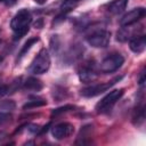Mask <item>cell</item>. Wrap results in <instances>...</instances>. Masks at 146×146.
Segmentation results:
<instances>
[{"instance_id":"7402d4cb","label":"cell","mask_w":146,"mask_h":146,"mask_svg":"<svg viewBox=\"0 0 146 146\" xmlns=\"http://www.w3.org/2000/svg\"><path fill=\"white\" fill-rule=\"evenodd\" d=\"M139 84L141 86V84H144V82H145V72L144 71H141V73H140V78H139Z\"/></svg>"},{"instance_id":"9c48e42d","label":"cell","mask_w":146,"mask_h":146,"mask_svg":"<svg viewBox=\"0 0 146 146\" xmlns=\"http://www.w3.org/2000/svg\"><path fill=\"white\" fill-rule=\"evenodd\" d=\"M129 47L136 54L143 52L146 48V36L145 35H139V36L132 38L129 42Z\"/></svg>"},{"instance_id":"ba28073f","label":"cell","mask_w":146,"mask_h":146,"mask_svg":"<svg viewBox=\"0 0 146 146\" xmlns=\"http://www.w3.org/2000/svg\"><path fill=\"white\" fill-rule=\"evenodd\" d=\"M74 132V127L73 124L68 123V122H63L59 124H56L52 129H51V133L56 139H64L70 137L72 133Z\"/></svg>"},{"instance_id":"44dd1931","label":"cell","mask_w":146,"mask_h":146,"mask_svg":"<svg viewBox=\"0 0 146 146\" xmlns=\"http://www.w3.org/2000/svg\"><path fill=\"white\" fill-rule=\"evenodd\" d=\"M29 127H30V128H29V130H30L31 132H33V133H36V132L39 131V125H35V124H30Z\"/></svg>"},{"instance_id":"6da1fadb","label":"cell","mask_w":146,"mask_h":146,"mask_svg":"<svg viewBox=\"0 0 146 146\" xmlns=\"http://www.w3.org/2000/svg\"><path fill=\"white\" fill-rule=\"evenodd\" d=\"M31 22H32V16L27 9H21L13 17L10 22V27L14 31V40H18L27 33Z\"/></svg>"},{"instance_id":"e0dca14e","label":"cell","mask_w":146,"mask_h":146,"mask_svg":"<svg viewBox=\"0 0 146 146\" xmlns=\"http://www.w3.org/2000/svg\"><path fill=\"white\" fill-rule=\"evenodd\" d=\"M73 108H74V106H72V105H65V106H62V107H58V108L54 110V111H52V114H54V115H57V114H60V113H63V112L71 111V110H73Z\"/></svg>"},{"instance_id":"ac0fdd59","label":"cell","mask_w":146,"mask_h":146,"mask_svg":"<svg viewBox=\"0 0 146 146\" xmlns=\"http://www.w3.org/2000/svg\"><path fill=\"white\" fill-rule=\"evenodd\" d=\"M10 119H11V115L9 113H0V124L8 122Z\"/></svg>"},{"instance_id":"7c38bea8","label":"cell","mask_w":146,"mask_h":146,"mask_svg":"<svg viewBox=\"0 0 146 146\" xmlns=\"http://www.w3.org/2000/svg\"><path fill=\"white\" fill-rule=\"evenodd\" d=\"M79 76H80V80L82 82H91L97 78V73L90 67H83L80 71Z\"/></svg>"},{"instance_id":"d4e9b609","label":"cell","mask_w":146,"mask_h":146,"mask_svg":"<svg viewBox=\"0 0 146 146\" xmlns=\"http://www.w3.org/2000/svg\"><path fill=\"white\" fill-rule=\"evenodd\" d=\"M36 3H39V5H43V3H46L47 2V0H34Z\"/></svg>"},{"instance_id":"4fadbf2b","label":"cell","mask_w":146,"mask_h":146,"mask_svg":"<svg viewBox=\"0 0 146 146\" xmlns=\"http://www.w3.org/2000/svg\"><path fill=\"white\" fill-rule=\"evenodd\" d=\"M144 108H145L144 105H141V106L137 107L136 111H135V114H133V123L137 124V125L141 124L144 122V120H145V110Z\"/></svg>"},{"instance_id":"5b68a950","label":"cell","mask_w":146,"mask_h":146,"mask_svg":"<svg viewBox=\"0 0 146 146\" xmlns=\"http://www.w3.org/2000/svg\"><path fill=\"white\" fill-rule=\"evenodd\" d=\"M111 40V33L106 30H99L87 36V41L95 48H105Z\"/></svg>"},{"instance_id":"30bf717a","label":"cell","mask_w":146,"mask_h":146,"mask_svg":"<svg viewBox=\"0 0 146 146\" xmlns=\"http://www.w3.org/2000/svg\"><path fill=\"white\" fill-rule=\"evenodd\" d=\"M127 3H128V0H114L113 2L110 3L108 11L111 14H114V15L120 14V13H122L125 9Z\"/></svg>"},{"instance_id":"4316f807","label":"cell","mask_w":146,"mask_h":146,"mask_svg":"<svg viewBox=\"0 0 146 146\" xmlns=\"http://www.w3.org/2000/svg\"><path fill=\"white\" fill-rule=\"evenodd\" d=\"M0 80H1V75H0Z\"/></svg>"},{"instance_id":"9a60e30c","label":"cell","mask_w":146,"mask_h":146,"mask_svg":"<svg viewBox=\"0 0 146 146\" xmlns=\"http://www.w3.org/2000/svg\"><path fill=\"white\" fill-rule=\"evenodd\" d=\"M47 102L42 98H33L31 100H29L26 104L23 105V108L26 110V108H31V107H38V106H43L46 105Z\"/></svg>"},{"instance_id":"d6986e66","label":"cell","mask_w":146,"mask_h":146,"mask_svg":"<svg viewBox=\"0 0 146 146\" xmlns=\"http://www.w3.org/2000/svg\"><path fill=\"white\" fill-rule=\"evenodd\" d=\"M6 94H8V87L3 86V84H0V98L3 97Z\"/></svg>"},{"instance_id":"2e32d148","label":"cell","mask_w":146,"mask_h":146,"mask_svg":"<svg viewBox=\"0 0 146 146\" xmlns=\"http://www.w3.org/2000/svg\"><path fill=\"white\" fill-rule=\"evenodd\" d=\"M15 103L13 100H3L0 103V108L2 110H6V111H11L15 108Z\"/></svg>"},{"instance_id":"8fae6325","label":"cell","mask_w":146,"mask_h":146,"mask_svg":"<svg viewBox=\"0 0 146 146\" xmlns=\"http://www.w3.org/2000/svg\"><path fill=\"white\" fill-rule=\"evenodd\" d=\"M43 88V84L40 80L36 78H29L24 82V89L30 90V91H40Z\"/></svg>"},{"instance_id":"8992f818","label":"cell","mask_w":146,"mask_h":146,"mask_svg":"<svg viewBox=\"0 0 146 146\" xmlns=\"http://www.w3.org/2000/svg\"><path fill=\"white\" fill-rule=\"evenodd\" d=\"M120 79H122V76H117V78H115V79H113V80H111L106 83H98V84H92L90 87H87V88L81 90V95L84 96V97H95V96L106 91L107 89H110Z\"/></svg>"},{"instance_id":"603a6c76","label":"cell","mask_w":146,"mask_h":146,"mask_svg":"<svg viewBox=\"0 0 146 146\" xmlns=\"http://www.w3.org/2000/svg\"><path fill=\"white\" fill-rule=\"evenodd\" d=\"M7 137V135H6V132H3V131H0V143L5 139Z\"/></svg>"},{"instance_id":"52a82bcc","label":"cell","mask_w":146,"mask_h":146,"mask_svg":"<svg viewBox=\"0 0 146 146\" xmlns=\"http://www.w3.org/2000/svg\"><path fill=\"white\" fill-rule=\"evenodd\" d=\"M146 14V10L144 7H138L135 8L130 11H128L121 19H120V24L121 26H128V25H132L135 23H137L139 19H141Z\"/></svg>"},{"instance_id":"5bb4252c","label":"cell","mask_w":146,"mask_h":146,"mask_svg":"<svg viewBox=\"0 0 146 146\" xmlns=\"http://www.w3.org/2000/svg\"><path fill=\"white\" fill-rule=\"evenodd\" d=\"M39 41V39L36 38V36H34V38H31V39H29L26 42H25V44L23 46V48L21 49V51H19V54H18V60L19 59H22V57L30 50V48L35 43V42H38Z\"/></svg>"},{"instance_id":"484cf974","label":"cell","mask_w":146,"mask_h":146,"mask_svg":"<svg viewBox=\"0 0 146 146\" xmlns=\"http://www.w3.org/2000/svg\"><path fill=\"white\" fill-rule=\"evenodd\" d=\"M2 60H3V57H2V56H0V64L2 63Z\"/></svg>"},{"instance_id":"7a4b0ae2","label":"cell","mask_w":146,"mask_h":146,"mask_svg":"<svg viewBox=\"0 0 146 146\" xmlns=\"http://www.w3.org/2000/svg\"><path fill=\"white\" fill-rule=\"evenodd\" d=\"M50 67V56L47 49H41L30 66V71L34 74L46 73Z\"/></svg>"},{"instance_id":"3957f363","label":"cell","mask_w":146,"mask_h":146,"mask_svg":"<svg viewBox=\"0 0 146 146\" xmlns=\"http://www.w3.org/2000/svg\"><path fill=\"white\" fill-rule=\"evenodd\" d=\"M123 94H124V89H115V90H112L111 92H108L100 102L97 103V105H96L97 112L102 113V112H105L108 108H111L123 96Z\"/></svg>"},{"instance_id":"277c9868","label":"cell","mask_w":146,"mask_h":146,"mask_svg":"<svg viewBox=\"0 0 146 146\" xmlns=\"http://www.w3.org/2000/svg\"><path fill=\"white\" fill-rule=\"evenodd\" d=\"M123 63H124V58L122 55L112 54L100 63V71L103 73H112L117 68H120Z\"/></svg>"},{"instance_id":"cb8c5ba5","label":"cell","mask_w":146,"mask_h":146,"mask_svg":"<svg viewBox=\"0 0 146 146\" xmlns=\"http://www.w3.org/2000/svg\"><path fill=\"white\" fill-rule=\"evenodd\" d=\"M42 26V19H40L38 23H35V27H38V29H40Z\"/></svg>"},{"instance_id":"ffe728a7","label":"cell","mask_w":146,"mask_h":146,"mask_svg":"<svg viewBox=\"0 0 146 146\" xmlns=\"http://www.w3.org/2000/svg\"><path fill=\"white\" fill-rule=\"evenodd\" d=\"M0 2H2L6 6H14L17 2V0H0Z\"/></svg>"}]
</instances>
